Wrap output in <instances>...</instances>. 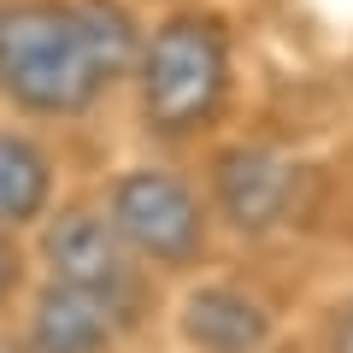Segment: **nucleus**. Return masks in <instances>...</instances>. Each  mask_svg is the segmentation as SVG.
<instances>
[{
	"label": "nucleus",
	"instance_id": "nucleus-7",
	"mask_svg": "<svg viewBox=\"0 0 353 353\" xmlns=\"http://www.w3.org/2000/svg\"><path fill=\"white\" fill-rule=\"evenodd\" d=\"M106 341H112V306L101 294L53 283L36 301V318H30V347L36 353H101Z\"/></svg>",
	"mask_w": 353,
	"mask_h": 353
},
{
	"label": "nucleus",
	"instance_id": "nucleus-1",
	"mask_svg": "<svg viewBox=\"0 0 353 353\" xmlns=\"http://www.w3.org/2000/svg\"><path fill=\"white\" fill-rule=\"evenodd\" d=\"M141 41L118 0L0 6V94L36 118L88 112L136 65Z\"/></svg>",
	"mask_w": 353,
	"mask_h": 353
},
{
	"label": "nucleus",
	"instance_id": "nucleus-6",
	"mask_svg": "<svg viewBox=\"0 0 353 353\" xmlns=\"http://www.w3.org/2000/svg\"><path fill=\"white\" fill-rule=\"evenodd\" d=\"M183 336L201 353H253L271 336V318L241 289H194L183 301Z\"/></svg>",
	"mask_w": 353,
	"mask_h": 353
},
{
	"label": "nucleus",
	"instance_id": "nucleus-10",
	"mask_svg": "<svg viewBox=\"0 0 353 353\" xmlns=\"http://www.w3.org/2000/svg\"><path fill=\"white\" fill-rule=\"evenodd\" d=\"M336 353H353V312L341 318V330H336Z\"/></svg>",
	"mask_w": 353,
	"mask_h": 353
},
{
	"label": "nucleus",
	"instance_id": "nucleus-8",
	"mask_svg": "<svg viewBox=\"0 0 353 353\" xmlns=\"http://www.w3.org/2000/svg\"><path fill=\"white\" fill-rule=\"evenodd\" d=\"M53 194V165L30 136L0 130V224H30L41 218Z\"/></svg>",
	"mask_w": 353,
	"mask_h": 353
},
{
	"label": "nucleus",
	"instance_id": "nucleus-9",
	"mask_svg": "<svg viewBox=\"0 0 353 353\" xmlns=\"http://www.w3.org/2000/svg\"><path fill=\"white\" fill-rule=\"evenodd\" d=\"M18 289V253H12V241L0 236V301Z\"/></svg>",
	"mask_w": 353,
	"mask_h": 353
},
{
	"label": "nucleus",
	"instance_id": "nucleus-3",
	"mask_svg": "<svg viewBox=\"0 0 353 353\" xmlns=\"http://www.w3.org/2000/svg\"><path fill=\"white\" fill-rule=\"evenodd\" d=\"M106 224L118 230L124 248H136L141 259L165 265V271H183V265L201 259L206 248V212L194 201V189L171 171H124L112 183V218Z\"/></svg>",
	"mask_w": 353,
	"mask_h": 353
},
{
	"label": "nucleus",
	"instance_id": "nucleus-2",
	"mask_svg": "<svg viewBox=\"0 0 353 353\" xmlns=\"http://www.w3.org/2000/svg\"><path fill=\"white\" fill-rule=\"evenodd\" d=\"M141 59V118L159 136H194L230 101V30L206 12H176L153 30Z\"/></svg>",
	"mask_w": 353,
	"mask_h": 353
},
{
	"label": "nucleus",
	"instance_id": "nucleus-4",
	"mask_svg": "<svg viewBox=\"0 0 353 353\" xmlns=\"http://www.w3.org/2000/svg\"><path fill=\"white\" fill-rule=\"evenodd\" d=\"M212 189L224 218L241 236H265L294 212V189H301V165L277 148H230L212 165Z\"/></svg>",
	"mask_w": 353,
	"mask_h": 353
},
{
	"label": "nucleus",
	"instance_id": "nucleus-5",
	"mask_svg": "<svg viewBox=\"0 0 353 353\" xmlns=\"http://www.w3.org/2000/svg\"><path fill=\"white\" fill-rule=\"evenodd\" d=\"M48 265L53 283H71L83 294H101L106 306L130 289V265H124V241L106 218L94 212H65L48 230Z\"/></svg>",
	"mask_w": 353,
	"mask_h": 353
}]
</instances>
